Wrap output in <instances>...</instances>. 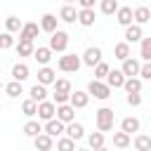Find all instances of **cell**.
I'll list each match as a JSON object with an SVG mask.
<instances>
[{
    "label": "cell",
    "mask_w": 151,
    "mask_h": 151,
    "mask_svg": "<svg viewBox=\"0 0 151 151\" xmlns=\"http://www.w3.org/2000/svg\"><path fill=\"white\" fill-rule=\"evenodd\" d=\"M94 123H97V130H101V132H111L113 125H116V113H113V109L101 106L99 111H94Z\"/></svg>",
    "instance_id": "6da1fadb"
},
{
    "label": "cell",
    "mask_w": 151,
    "mask_h": 151,
    "mask_svg": "<svg viewBox=\"0 0 151 151\" xmlns=\"http://www.w3.org/2000/svg\"><path fill=\"white\" fill-rule=\"evenodd\" d=\"M87 92H90V97H94V99H109L111 97V85L109 83H104V80H90V85H87Z\"/></svg>",
    "instance_id": "7a4b0ae2"
},
{
    "label": "cell",
    "mask_w": 151,
    "mask_h": 151,
    "mask_svg": "<svg viewBox=\"0 0 151 151\" xmlns=\"http://www.w3.org/2000/svg\"><path fill=\"white\" fill-rule=\"evenodd\" d=\"M80 66H83V59L78 54H64V57H59V71H64V73H76Z\"/></svg>",
    "instance_id": "3957f363"
},
{
    "label": "cell",
    "mask_w": 151,
    "mask_h": 151,
    "mask_svg": "<svg viewBox=\"0 0 151 151\" xmlns=\"http://www.w3.org/2000/svg\"><path fill=\"white\" fill-rule=\"evenodd\" d=\"M47 47H52V52H64L68 47V33L66 31H54Z\"/></svg>",
    "instance_id": "277c9868"
},
{
    "label": "cell",
    "mask_w": 151,
    "mask_h": 151,
    "mask_svg": "<svg viewBox=\"0 0 151 151\" xmlns=\"http://www.w3.org/2000/svg\"><path fill=\"white\" fill-rule=\"evenodd\" d=\"M57 118H59L61 123H66V125L73 123V120H76V106H73L71 101H68V104H59V106H57Z\"/></svg>",
    "instance_id": "5b68a950"
},
{
    "label": "cell",
    "mask_w": 151,
    "mask_h": 151,
    "mask_svg": "<svg viewBox=\"0 0 151 151\" xmlns=\"http://www.w3.org/2000/svg\"><path fill=\"white\" fill-rule=\"evenodd\" d=\"M40 31H42V28H40L35 21H28V24H24V28L19 31V40H31V42H33Z\"/></svg>",
    "instance_id": "8992f818"
},
{
    "label": "cell",
    "mask_w": 151,
    "mask_h": 151,
    "mask_svg": "<svg viewBox=\"0 0 151 151\" xmlns=\"http://www.w3.org/2000/svg\"><path fill=\"white\" fill-rule=\"evenodd\" d=\"M54 113H57V104L54 101H40L38 104V118L40 120H52L54 118Z\"/></svg>",
    "instance_id": "52a82bcc"
},
{
    "label": "cell",
    "mask_w": 151,
    "mask_h": 151,
    "mask_svg": "<svg viewBox=\"0 0 151 151\" xmlns=\"http://www.w3.org/2000/svg\"><path fill=\"white\" fill-rule=\"evenodd\" d=\"M83 64L85 66H97V64H101V50L99 47H87L85 50V54H83Z\"/></svg>",
    "instance_id": "ba28073f"
},
{
    "label": "cell",
    "mask_w": 151,
    "mask_h": 151,
    "mask_svg": "<svg viewBox=\"0 0 151 151\" xmlns=\"http://www.w3.org/2000/svg\"><path fill=\"white\" fill-rule=\"evenodd\" d=\"M33 144H35L38 151H52V146H54V137H50L47 132H40L38 137H33Z\"/></svg>",
    "instance_id": "9c48e42d"
},
{
    "label": "cell",
    "mask_w": 151,
    "mask_h": 151,
    "mask_svg": "<svg viewBox=\"0 0 151 151\" xmlns=\"http://www.w3.org/2000/svg\"><path fill=\"white\" fill-rule=\"evenodd\" d=\"M125 80H127V76L123 73V68H111V73L106 76V83H109L111 87H123Z\"/></svg>",
    "instance_id": "30bf717a"
},
{
    "label": "cell",
    "mask_w": 151,
    "mask_h": 151,
    "mask_svg": "<svg viewBox=\"0 0 151 151\" xmlns=\"http://www.w3.org/2000/svg\"><path fill=\"white\" fill-rule=\"evenodd\" d=\"M57 21H59V19H57L54 14H50V12H47V14H42V17H40V28H42L45 33H50V35H52L54 31H59V28H57Z\"/></svg>",
    "instance_id": "8fae6325"
},
{
    "label": "cell",
    "mask_w": 151,
    "mask_h": 151,
    "mask_svg": "<svg viewBox=\"0 0 151 151\" xmlns=\"http://www.w3.org/2000/svg\"><path fill=\"white\" fill-rule=\"evenodd\" d=\"M142 26L139 24H130L125 26V42H142Z\"/></svg>",
    "instance_id": "7c38bea8"
},
{
    "label": "cell",
    "mask_w": 151,
    "mask_h": 151,
    "mask_svg": "<svg viewBox=\"0 0 151 151\" xmlns=\"http://www.w3.org/2000/svg\"><path fill=\"white\" fill-rule=\"evenodd\" d=\"M139 71H142V64L137 61V59H125L123 61V73L127 76V78H134V76H139Z\"/></svg>",
    "instance_id": "4fadbf2b"
},
{
    "label": "cell",
    "mask_w": 151,
    "mask_h": 151,
    "mask_svg": "<svg viewBox=\"0 0 151 151\" xmlns=\"http://www.w3.org/2000/svg\"><path fill=\"white\" fill-rule=\"evenodd\" d=\"M45 132H47L50 137H59L61 132H66V123H61L59 118H57V120L52 118V120H47V125H45Z\"/></svg>",
    "instance_id": "5bb4252c"
},
{
    "label": "cell",
    "mask_w": 151,
    "mask_h": 151,
    "mask_svg": "<svg viewBox=\"0 0 151 151\" xmlns=\"http://www.w3.org/2000/svg\"><path fill=\"white\" fill-rule=\"evenodd\" d=\"M54 80H57V73H54L50 66H42V68L38 71V83H40V85H54Z\"/></svg>",
    "instance_id": "9a60e30c"
},
{
    "label": "cell",
    "mask_w": 151,
    "mask_h": 151,
    "mask_svg": "<svg viewBox=\"0 0 151 151\" xmlns=\"http://www.w3.org/2000/svg\"><path fill=\"white\" fill-rule=\"evenodd\" d=\"M87 101H90V92H83V90L71 92V104H73L76 109H85Z\"/></svg>",
    "instance_id": "2e32d148"
},
{
    "label": "cell",
    "mask_w": 151,
    "mask_h": 151,
    "mask_svg": "<svg viewBox=\"0 0 151 151\" xmlns=\"http://www.w3.org/2000/svg\"><path fill=\"white\" fill-rule=\"evenodd\" d=\"M130 142H132V134H130V132H125V130L113 132V146H116V149H127Z\"/></svg>",
    "instance_id": "e0dca14e"
},
{
    "label": "cell",
    "mask_w": 151,
    "mask_h": 151,
    "mask_svg": "<svg viewBox=\"0 0 151 151\" xmlns=\"http://www.w3.org/2000/svg\"><path fill=\"white\" fill-rule=\"evenodd\" d=\"M59 19H61V21H66V24L78 21V12H76V7H73V5H64V7L59 9Z\"/></svg>",
    "instance_id": "ac0fdd59"
},
{
    "label": "cell",
    "mask_w": 151,
    "mask_h": 151,
    "mask_svg": "<svg viewBox=\"0 0 151 151\" xmlns=\"http://www.w3.org/2000/svg\"><path fill=\"white\" fill-rule=\"evenodd\" d=\"M116 19H118L120 26H130V24L134 21V12H132L130 7H120V9L116 12Z\"/></svg>",
    "instance_id": "d6986e66"
},
{
    "label": "cell",
    "mask_w": 151,
    "mask_h": 151,
    "mask_svg": "<svg viewBox=\"0 0 151 151\" xmlns=\"http://www.w3.org/2000/svg\"><path fill=\"white\" fill-rule=\"evenodd\" d=\"M66 134H68L71 139H76V142H78V139H83V137H85V127H83L80 123H76V120H73V123H68V125H66Z\"/></svg>",
    "instance_id": "ffe728a7"
},
{
    "label": "cell",
    "mask_w": 151,
    "mask_h": 151,
    "mask_svg": "<svg viewBox=\"0 0 151 151\" xmlns=\"http://www.w3.org/2000/svg\"><path fill=\"white\" fill-rule=\"evenodd\" d=\"M35 61L38 64H42V66H47L50 64V59H52V47H35Z\"/></svg>",
    "instance_id": "44dd1931"
},
{
    "label": "cell",
    "mask_w": 151,
    "mask_h": 151,
    "mask_svg": "<svg viewBox=\"0 0 151 151\" xmlns=\"http://www.w3.org/2000/svg\"><path fill=\"white\" fill-rule=\"evenodd\" d=\"M17 54H19V57H33V54H35L33 42H31V40H19V45H17Z\"/></svg>",
    "instance_id": "7402d4cb"
},
{
    "label": "cell",
    "mask_w": 151,
    "mask_h": 151,
    "mask_svg": "<svg viewBox=\"0 0 151 151\" xmlns=\"http://www.w3.org/2000/svg\"><path fill=\"white\" fill-rule=\"evenodd\" d=\"M78 24L80 26H94V9H80L78 12Z\"/></svg>",
    "instance_id": "603a6c76"
},
{
    "label": "cell",
    "mask_w": 151,
    "mask_h": 151,
    "mask_svg": "<svg viewBox=\"0 0 151 151\" xmlns=\"http://www.w3.org/2000/svg\"><path fill=\"white\" fill-rule=\"evenodd\" d=\"M28 73H31V71H28L26 64H14V66H12V78H14V80H21V83H24V80L28 78Z\"/></svg>",
    "instance_id": "cb8c5ba5"
},
{
    "label": "cell",
    "mask_w": 151,
    "mask_h": 151,
    "mask_svg": "<svg viewBox=\"0 0 151 151\" xmlns=\"http://www.w3.org/2000/svg\"><path fill=\"white\" fill-rule=\"evenodd\" d=\"M28 94H31V99H35V101L40 104V101H45V97H47V90H45V85L35 83V85L28 90Z\"/></svg>",
    "instance_id": "d4e9b609"
},
{
    "label": "cell",
    "mask_w": 151,
    "mask_h": 151,
    "mask_svg": "<svg viewBox=\"0 0 151 151\" xmlns=\"http://www.w3.org/2000/svg\"><path fill=\"white\" fill-rule=\"evenodd\" d=\"M57 151H78L76 149V139H71L68 134L66 137H59L57 139Z\"/></svg>",
    "instance_id": "484cf974"
},
{
    "label": "cell",
    "mask_w": 151,
    "mask_h": 151,
    "mask_svg": "<svg viewBox=\"0 0 151 151\" xmlns=\"http://www.w3.org/2000/svg\"><path fill=\"white\" fill-rule=\"evenodd\" d=\"M113 54H116V59H120V61L130 59V42H118V45L113 47Z\"/></svg>",
    "instance_id": "4316f807"
},
{
    "label": "cell",
    "mask_w": 151,
    "mask_h": 151,
    "mask_svg": "<svg viewBox=\"0 0 151 151\" xmlns=\"http://www.w3.org/2000/svg\"><path fill=\"white\" fill-rule=\"evenodd\" d=\"M120 130H125V132H139V120L137 118H132V116H127V118H123V123H120Z\"/></svg>",
    "instance_id": "83f0119b"
},
{
    "label": "cell",
    "mask_w": 151,
    "mask_h": 151,
    "mask_svg": "<svg viewBox=\"0 0 151 151\" xmlns=\"http://www.w3.org/2000/svg\"><path fill=\"white\" fill-rule=\"evenodd\" d=\"M40 132H45V130H42V125H40L38 120H28V123L24 125V134H28V137H38Z\"/></svg>",
    "instance_id": "f1b7e54d"
},
{
    "label": "cell",
    "mask_w": 151,
    "mask_h": 151,
    "mask_svg": "<svg viewBox=\"0 0 151 151\" xmlns=\"http://www.w3.org/2000/svg\"><path fill=\"white\" fill-rule=\"evenodd\" d=\"M134 149L137 151H151V137L149 134H137L134 137Z\"/></svg>",
    "instance_id": "f546056e"
},
{
    "label": "cell",
    "mask_w": 151,
    "mask_h": 151,
    "mask_svg": "<svg viewBox=\"0 0 151 151\" xmlns=\"http://www.w3.org/2000/svg\"><path fill=\"white\" fill-rule=\"evenodd\" d=\"M146 21H151V12H149V7H137L134 9V24H146Z\"/></svg>",
    "instance_id": "4dcf8cb0"
},
{
    "label": "cell",
    "mask_w": 151,
    "mask_h": 151,
    "mask_svg": "<svg viewBox=\"0 0 151 151\" xmlns=\"http://www.w3.org/2000/svg\"><path fill=\"white\" fill-rule=\"evenodd\" d=\"M123 87H125L127 94H132V92H142V78H137V76H134V78H127Z\"/></svg>",
    "instance_id": "1f68e13d"
},
{
    "label": "cell",
    "mask_w": 151,
    "mask_h": 151,
    "mask_svg": "<svg viewBox=\"0 0 151 151\" xmlns=\"http://www.w3.org/2000/svg\"><path fill=\"white\" fill-rule=\"evenodd\" d=\"M21 111H24V116H28V118H33V116L38 113V101L28 97V99H26V101L21 104Z\"/></svg>",
    "instance_id": "d6a6232c"
},
{
    "label": "cell",
    "mask_w": 151,
    "mask_h": 151,
    "mask_svg": "<svg viewBox=\"0 0 151 151\" xmlns=\"http://www.w3.org/2000/svg\"><path fill=\"white\" fill-rule=\"evenodd\" d=\"M139 57L144 61H151V35L149 38H142V45H139Z\"/></svg>",
    "instance_id": "836d02e7"
},
{
    "label": "cell",
    "mask_w": 151,
    "mask_h": 151,
    "mask_svg": "<svg viewBox=\"0 0 151 151\" xmlns=\"http://www.w3.org/2000/svg\"><path fill=\"white\" fill-rule=\"evenodd\" d=\"M87 142H90V149L94 151V149H101L104 146V132L99 130V132H92L90 137H87Z\"/></svg>",
    "instance_id": "e575fe53"
},
{
    "label": "cell",
    "mask_w": 151,
    "mask_h": 151,
    "mask_svg": "<svg viewBox=\"0 0 151 151\" xmlns=\"http://www.w3.org/2000/svg\"><path fill=\"white\" fill-rule=\"evenodd\" d=\"M99 9H101L104 14H116L120 7H118V0H101V2H99Z\"/></svg>",
    "instance_id": "d590c367"
},
{
    "label": "cell",
    "mask_w": 151,
    "mask_h": 151,
    "mask_svg": "<svg viewBox=\"0 0 151 151\" xmlns=\"http://www.w3.org/2000/svg\"><path fill=\"white\" fill-rule=\"evenodd\" d=\"M5 92H7L9 97H19V94L24 92V87H21V80H12V83H7V85H5Z\"/></svg>",
    "instance_id": "8d00e7d4"
},
{
    "label": "cell",
    "mask_w": 151,
    "mask_h": 151,
    "mask_svg": "<svg viewBox=\"0 0 151 151\" xmlns=\"http://www.w3.org/2000/svg\"><path fill=\"white\" fill-rule=\"evenodd\" d=\"M5 28H7L9 33H14V31H21V28H24V24H21L17 17H7V19H5Z\"/></svg>",
    "instance_id": "74e56055"
},
{
    "label": "cell",
    "mask_w": 151,
    "mask_h": 151,
    "mask_svg": "<svg viewBox=\"0 0 151 151\" xmlns=\"http://www.w3.org/2000/svg\"><path fill=\"white\" fill-rule=\"evenodd\" d=\"M109 73H111V66H109V64H104V61H101V64H97V66H94V78H97V80H104Z\"/></svg>",
    "instance_id": "f35d334b"
},
{
    "label": "cell",
    "mask_w": 151,
    "mask_h": 151,
    "mask_svg": "<svg viewBox=\"0 0 151 151\" xmlns=\"http://www.w3.org/2000/svg\"><path fill=\"white\" fill-rule=\"evenodd\" d=\"M54 92H68L71 94V83L66 78H57L54 80Z\"/></svg>",
    "instance_id": "ab89813d"
},
{
    "label": "cell",
    "mask_w": 151,
    "mask_h": 151,
    "mask_svg": "<svg viewBox=\"0 0 151 151\" xmlns=\"http://www.w3.org/2000/svg\"><path fill=\"white\" fill-rule=\"evenodd\" d=\"M12 45H14V38H12L9 31H5V33L0 35V47H2V50H9Z\"/></svg>",
    "instance_id": "60d3db41"
},
{
    "label": "cell",
    "mask_w": 151,
    "mask_h": 151,
    "mask_svg": "<svg viewBox=\"0 0 151 151\" xmlns=\"http://www.w3.org/2000/svg\"><path fill=\"white\" fill-rule=\"evenodd\" d=\"M71 101V94L68 92H54V104L59 106V104H68Z\"/></svg>",
    "instance_id": "b9f144b4"
},
{
    "label": "cell",
    "mask_w": 151,
    "mask_h": 151,
    "mask_svg": "<svg viewBox=\"0 0 151 151\" xmlns=\"http://www.w3.org/2000/svg\"><path fill=\"white\" fill-rule=\"evenodd\" d=\"M139 78H144V80H151V61H144V64H142Z\"/></svg>",
    "instance_id": "7bdbcfd3"
},
{
    "label": "cell",
    "mask_w": 151,
    "mask_h": 151,
    "mask_svg": "<svg viewBox=\"0 0 151 151\" xmlns=\"http://www.w3.org/2000/svg\"><path fill=\"white\" fill-rule=\"evenodd\" d=\"M130 106H139L142 104V97H139V92H132V94H127V99H125Z\"/></svg>",
    "instance_id": "ee69618b"
},
{
    "label": "cell",
    "mask_w": 151,
    "mask_h": 151,
    "mask_svg": "<svg viewBox=\"0 0 151 151\" xmlns=\"http://www.w3.org/2000/svg\"><path fill=\"white\" fill-rule=\"evenodd\" d=\"M78 2H80L83 9H92V7H94V0H78Z\"/></svg>",
    "instance_id": "f6af8a7d"
},
{
    "label": "cell",
    "mask_w": 151,
    "mask_h": 151,
    "mask_svg": "<svg viewBox=\"0 0 151 151\" xmlns=\"http://www.w3.org/2000/svg\"><path fill=\"white\" fill-rule=\"evenodd\" d=\"M94 151H109V149H106V146H101V149H94Z\"/></svg>",
    "instance_id": "bcb514c9"
},
{
    "label": "cell",
    "mask_w": 151,
    "mask_h": 151,
    "mask_svg": "<svg viewBox=\"0 0 151 151\" xmlns=\"http://www.w3.org/2000/svg\"><path fill=\"white\" fill-rule=\"evenodd\" d=\"M64 2H66V5H71V2H73V0H64Z\"/></svg>",
    "instance_id": "7dc6e473"
},
{
    "label": "cell",
    "mask_w": 151,
    "mask_h": 151,
    "mask_svg": "<svg viewBox=\"0 0 151 151\" xmlns=\"http://www.w3.org/2000/svg\"><path fill=\"white\" fill-rule=\"evenodd\" d=\"M78 151H90V149H78Z\"/></svg>",
    "instance_id": "c3c4849f"
},
{
    "label": "cell",
    "mask_w": 151,
    "mask_h": 151,
    "mask_svg": "<svg viewBox=\"0 0 151 151\" xmlns=\"http://www.w3.org/2000/svg\"><path fill=\"white\" fill-rule=\"evenodd\" d=\"M118 151H125V149H118Z\"/></svg>",
    "instance_id": "681fc988"
}]
</instances>
